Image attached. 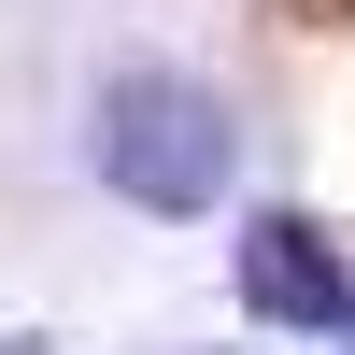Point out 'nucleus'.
Listing matches in <instances>:
<instances>
[{"instance_id": "f257e3e1", "label": "nucleus", "mask_w": 355, "mask_h": 355, "mask_svg": "<svg viewBox=\"0 0 355 355\" xmlns=\"http://www.w3.org/2000/svg\"><path fill=\"white\" fill-rule=\"evenodd\" d=\"M85 157H100V185L128 214H214L227 171H242V128H227V100L199 71H114Z\"/></svg>"}, {"instance_id": "f03ea898", "label": "nucleus", "mask_w": 355, "mask_h": 355, "mask_svg": "<svg viewBox=\"0 0 355 355\" xmlns=\"http://www.w3.org/2000/svg\"><path fill=\"white\" fill-rule=\"evenodd\" d=\"M242 313H270V327H355V284H341V256H327V227H299V214H256L242 227Z\"/></svg>"}, {"instance_id": "7ed1b4c3", "label": "nucleus", "mask_w": 355, "mask_h": 355, "mask_svg": "<svg viewBox=\"0 0 355 355\" xmlns=\"http://www.w3.org/2000/svg\"><path fill=\"white\" fill-rule=\"evenodd\" d=\"M0 355H15V341H0Z\"/></svg>"}]
</instances>
